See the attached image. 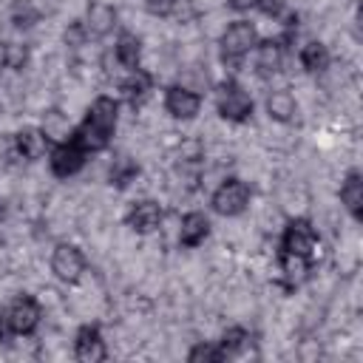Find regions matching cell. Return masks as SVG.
Wrapping results in <instances>:
<instances>
[{"label":"cell","instance_id":"4fadbf2b","mask_svg":"<svg viewBox=\"0 0 363 363\" xmlns=\"http://www.w3.org/2000/svg\"><path fill=\"white\" fill-rule=\"evenodd\" d=\"M14 150L20 159L26 162H37L43 156H48L51 150V136L45 133V128H20L14 133Z\"/></svg>","mask_w":363,"mask_h":363},{"label":"cell","instance_id":"f546056e","mask_svg":"<svg viewBox=\"0 0 363 363\" xmlns=\"http://www.w3.org/2000/svg\"><path fill=\"white\" fill-rule=\"evenodd\" d=\"M11 337V323H9V312L6 306H0V343H6Z\"/></svg>","mask_w":363,"mask_h":363},{"label":"cell","instance_id":"83f0119b","mask_svg":"<svg viewBox=\"0 0 363 363\" xmlns=\"http://www.w3.org/2000/svg\"><path fill=\"white\" fill-rule=\"evenodd\" d=\"M28 62V48L26 45H17V43H9V68H23Z\"/></svg>","mask_w":363,"mask_h":363},{"label":"cell","instance_id":"ffe728a7","mask_svg":"<svg viewBox=\"0 0 363 363\" xmlns=\"http://www.w3.org/2000/svg\"><path fill=\"white\" fill-rule=\"evenodd\" d=\"M113 57L122 68H139V60H142V40L133 34V31H122L113 43Z\"/></svg>","mask_w":363,"mask_h":363},{"label":"cell","instance_id":"5bb4252c","mask_svg":"<svg viewBox=\"0 0 363 363\" xmlns=\"http://www.w3.org/2000/svg\"><path fill=\"white\" fill-rule=\"evenodd\" d=\"M207 235H210V218L201 210H190L182 216V224H179V244L182 247L196 250L207 241Z\"/></svg>","mask_w":363,"mask_h":363},{"label":"cell","instance_id":"9c48e42d","mask_svg":"<svg viewBox=\"0 0 363 363\" xmlns=\"http://www.w3.org/2000/svg\"><path fill=\"white\" fill-rule=\"evenodd\" d=\"M164 111L182 122L196 119V113L201 111V94L190 85H170L164 91Z\"/></svg>","mask_w":363,"mask_h":363},{"label":"cell","instance_id":"7a4b0ae2","mask_svg":"<svg viewBox=\"0 0 363 363\" xmlns=\"http://www.w3.org/2000/svg\"><path fill=\"white\" fill-rule=\"evenodd\" d=\"M258 43V28L250 20H233L221 34V60L224 62H241Z\"/></svg>","mask_w":363,"mask_h":363},{"label":"cell","instance_id":"5b68a950","mask_svg":"<svg viewBox=\"0 0 363 363\" xmlns=\"http://www.w3.org/2000/svg\"><path fill=\"white\" fill-rule=\"evenodd\" d=\"M85 159L88 153L74 142V139H65V142H57L51 145L48 150V167L57 179H71L77 176L82 167H85Z\"/></svg>","mask_w":363,"mask_h":363},{"label":"cell","instance_id":"2e32d148","mask_svg":"<svg viewBox=\"0 0 363 363\" xmlns=\"http://www.w3.org/2000/svg\"><path fill=\"white\" fill-rule=\"evenodd\" d=\"M252 51H255V68H258V74L272 77V74L281 71V65H284V48H281L278 40H258Z\"/></svg>","mask_w":363,"mask_h":363},{"label":"cell","instance_id":"6da1fadb","mask_svg":"<svg viewBox=\"0 0 363 363\" xmlns=\"http://www.w3.org/2000/svg\"><path fill=\"white\" fill-rule=\"evenodd\" d=\"M116 122H119V102L108 94H99L88 105L82 122L68 133V139H74L85 153H99L111 145Z\"/></svg>","mask_w":363,"mask_h":363},{"label":"cell","instance_id":"d6986e66","mask_svg":"<svg viewBox=\"0 0 363 363\" xmlns=\"http://www.w3.org/2000/svg\"><path fill=\"white\" fill-rule=\"evenodd\" d=\"M298 60H301V68H303L306 74H323V71L329 68V62H332V54H329L326 43L309 40V43L301 45Z\"/></svg>","mask_w":363,"mask_h":363},{"label":"cell","instance_id":"3957f363","mask_svg":"<svg viewBox=\"0 0 363 363\" xmlns=\"http://www.w3.org/2000/svg\"><path fill=\"white\" fill-rule=\"evenodd\" d=\"M250 199H252L250 184L233 176V179H224V182L213 190L210 207H213V213H218V216H224V218H233V216H241V213L250 207Z\"/></svg>","mask_w":363,"mask_h":363},{"label":"cell","instance_id":"603a6c76","mask_svg":"<svg viewBox=\"0 0 363 363\" xmlns=\"http://www.w3.org/2000/svg\"><path fill=\"white\" fill-rule=\"evenodd\" d=\"M136 176H139V164H136L130 156L113 159V164H111V170H108V182H111L113 187H119V190H125L130 182H136Z\"/></svg>","mask_w":363,"mask_h":363},{"label":"cell","instance_id":"d6a6232c","mask_svg":"<svg viewBox=\"0 0 363 363\" xmlns=\"http://www.w3.org/2000/svg\"><path fill=\"white\" fill-rule=\"evenodd\" d=\"M6 213H9V204H6V199H0V221L6 218Z\"/></svg>","mask_w":363,"mask_h":363},{"label":"cell","instance_id":"277c9868","mask_svg":"<svg viewBox=\"0 0 363 363\" xmlns=\"http://www.w3.org/2000/svg\"><path fill=\"white\" fill-rule=\"evenodd\" d=\"M216 111L221 119L238 125V122H247L252 116V99L235 79H224L216 91Z\"/></svg>","mask_w":363,"mask_h":363},{"label":"cell","instance_id":"4316f807","mask_svg":"<svg viewBox=\"0 0 363 363\" xmlns=\"http://www.w3.org/2000/svg\"><path fill=\"white\" fill-rule=\"evenodd\" d=\"M85 40H88V31H85V26H82V20H74V23H71V26L65 28V43L77 48V45H82Z\"/></svg>","mask_w":363,"mask_h":363},{"label":"cell","instance_id":"836d02e7","mask_svg":"<svg viewBox=\"0 0 363 363\" xmlns=\"http://www.w3.org/2000/svg\"><path fill=\"white\" fill-rule=\"evenodd\" d=\"M352 3H357V0H352Z\"/></svg>","mask_w":363,"mask_h":363},{"label":"cell","instance_id":"8992f818","mask_svg":"<svg viewBox=\"0 0 363 363\" xmlns=\"http://www.w3.org/2000/svg\"><path fill=\"white\" fill-rule=\"evenodd\" d=\"M6 312H9L11 335H17V337L34 335L37 326H40V320H43V306H40L31 295H17V298L6 306Z\"/></svg>","mask_w":363,"mask_h":363},{"label":"cell","instance_id":"1f68e13d","mask_svg":"<svg viewBox=\"0 0 363 363\" xmlns=\"http://www.w3.org/2000/svg\"><path fill=\"white\" fill-rule=\"evenodd\" d=\"M9 68V43L0 40V74Z\"/></svg>","mask_w":363,"mask_h":363},{"label":"cell","instance_id":"ac0fdd59","mask_svg":"<svg viewBox=\"0 0 363 363\" xmlns=\"http://www.w3.org/2000/svg\"><path fill=\"white\" fill-rule=\"evenodd\" d=\"M267 113H269V119H275L281 125H289L298 116V102L286 88H275V91L267 94Z\"/></svg>","mask_w":363,"mask_h":363},{"label":"cell","instance_id":"e0dca14e","mask_svg":"<svg viewBox=\"0 0 363 363\" xmlns=\"http://www.w3.org/2000/svg\"><path fill=\"white\" fill-rule=\"evenodd\" d=\"M119 91L125 94V99L130 105H142L147 99V94L153 91V77L145 68H130L128 77L119 82Z\"/></svg>","mask_w":363,"mask_h":363},{"label":"cell","instance_id":"ba28073f","mask_svg":"<svg viewBox=\"0 0 363 363\" xmlns=\"http://www.w3.org/2000/svg\"><path fill=\"white\" fill-rule=\"evenodd\" d=\"M51 272L62 281V284H77L85 272V255L77 244H57L54 252H51Z\"/></svg>","mask_w":363,"mask_h":363},{"label":"cell","instance_id":"484cf974","mask_svg":"<svg viewBox=\"0 0 363 363\" xmlns=\"http://www.w3.org/2000/svg\"><path fill=\"white\" fill-rule=\"evenodd\" d=\"M145 9L153 17H170L179 9V0H145Z\"/></svg>","mask_w":363,"mask_h":363},{"label":"cell","instance_id":"44dd1931","mask_svg":"<svg viewBox=\"0 0 363 363\" xmlns=\"http://www.w3.org/2000/svg\"><path fill=\"white\" fill-rule=\"evenodd\" d=\"M306 275H309V258L292 255V252H281V278H284L289 286L303 284Z\"/></svg>","mask_w":363,"mask_h":363},{"label":"cell","instance_id":"7c38bea8","mask_svg":"<svg viewBox=\"0 0 363 363\" xmlns=\"http://www.w3.org/2000/svg\"><path fill=\"white\" fill-rule=\"evenodd\" d=\"M162 218H164V213H162L159 201H153V199H139V201H133L130 210L125 213V224H128L133 233H139V235L156 233V230L162 227Z\"/></svg>","mask_w":363,"mask_h":363},{"label":"cell","instance_id":"4dcf8cb0","mask_svg":"<svg viewBox=\"0 0 363 363\" xmlns=\"http://www.w3.org/2000/svg\"><path fill=\"white\" fill-rule=\"evenodd\" d=\"M255 3L258 0H230V9L233 11H250V9H255Z\"/></svg>","mask_w":363,"mask_h":363},{"label":"cell","instance_id":"f1b7e54d","mask_svg":"<svg viewBox=\"0 0 363 363\" xmlns=\"http://www.w3.org/2000/svg\"><path fill=\"white\" fill-rule=\"evenodd\" d=\"M255 9H261L264 14H269V17H278L281 14V9H284V0H258L255 3Z\"/></svg>","mask_w":363,"mask_h":363},{"label":"cell","instance_id":"30bf717a","mask_svg":"<svg viewBox=\"0 0 363 363\" xmlns=\"http://www.w3.org/2000/svg\"><path fill=\"white\" fill-rule=\"evenodd\" d=\"M82 26H85L88 37L102 40V37L113 34V28L119 26V11H116V6H111V3H105V0H94V3H88V9H85Z\"/></svg>","mask_w":363,"mask_h":363},{"label":"cell","instance_id":"9a60e30c","mask_svg":"<svg viewBox=\"0 0 363 363\" xmlns=\"http://www.w3.org/2000/svg\"><path fill=\"white\" fill-rule=\"evenodd\" d=\"M340 204L354 221H363V176L360 170H349L340 182Z\"/></svg>","mask_w":363,"mask_h":363},{"label":"cell","instance_id":"52a82bcc","mask_svg":"<svg viewBox=\"0 0 363 363\" xmlns=\"http://www.w3.org/2000/svg\"><path fill=\"white\" fill-rule=\"evenodd\" d=\"M315 247H318V233H315L309 218H292L284 227V233H281V252L312 258Z\"/></svg>","mask_w":363,"mask_h":363},{"label":"cell","instance_id":"7402d4cb","mask_svg":"<svg viewBox=\"0 0 363 363\" xmlns=\"http://www.w3.org/2000/svg\"><path fill=\"white\" fill-rule=\"evenodd\" d=\"M250 343H252V337H250V332H247L244 326H230V329L221 335V340H218V346H221V352H224V360H227V357H241V354L250 349Z\"/></svg>","mask_w":363,"mask_h":363},{"label":"cell","instance_id":"8fae6325","mask_svg":"<svg viewBox=\"0 0 363 363\" xmlns=\"http://www.w3.org/2000/svg\"><path fill=\"white\" fill-rule=\"evenodd\" d=\"M74 357L79 363H102L108 357V346H105V337H102L99 326L85 323V326L77 329V335H74Z\"/></svg>","mask_w":363,"mask_h":363},{"label":"cell","instance_id":"d4e9b609","mask_svg":"<svg viewBox=\"0 0 363 363\" xmlns=\"http://www.w3.org/2000/svg\"><path fill=\"white\" fill-rule=\"evenodd\" d=\"M187 360L190 363H221L224 360V352L218 343H210V340H199L190 346L187 352Z\"/></svg>","mask_w":363,"mask_h":363},{"label":"cell","instance_id":"cb8c5ba5","mask_svg":"<svg viewBox=\"0 0 363 363\" xmlns=\"http://www.w3.org/2000/svg\"><path fill=\"white\" fill-rule=\"evenodd\" d=\"M9 20L14 28H31L40 20V9L34 6V0H14L9 9Z\"/></svg>","mask_w":363,"mask_h":363}]
</instances>
